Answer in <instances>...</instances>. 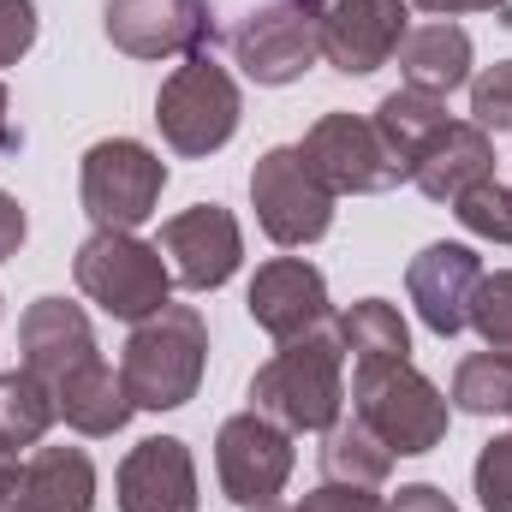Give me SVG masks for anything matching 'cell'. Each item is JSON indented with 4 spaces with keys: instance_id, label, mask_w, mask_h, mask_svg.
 <instances>
[{
    "instance_id": "1",
    "label": "cell",
    "mask_w": 512,
    "mask_h": 512,
    "mask_svg": "<svg viewBox=\"0 0 512 512\" xmlns=\"http://www.w3.org/2000/svg\"><path fill=\"white\" fill-rule=\"evenodd\" d=\"M251 411L274 417L286 435H328L346 411V346L328 328L286 340L251 376Z\"/></svg>"
},
{
    "instance_id": "2",
    "label": "cell",
    "mask_w": 512,
    "mask_h": 512,
    "mask_svg": "<svg viewBox=\"0 0 512 512\" xmlns=\"http://www.w3.org/2000/svg\"><path fill=\"white\" fill-rule=\"evenodd\" d=\"M209 370V322L197 304H161L137 322L120 352V382L137 411H179L197 399Z\"/></svg>"
},
{
    "instance_id": "3",
    "label": "cell",
    "mask_w": 512,
    "mask_h": 512,
    "mask_svg": "<svg viewBox=\"0 0 512 512\" xmlns=\"http://www.w3.org/2000/svg\"><path fill=\"white\" fill-rule=\"evenodd\" d=\"M352 417L382 441L393 459H423L447 441L453 399L429 382L411 358L399 364H358L352 370Z\"/></svg>"
},
{
    "instance_id": "4",
    "label": "cell",
    "mask_w": 512,
    "mask_h": 512,
    "mask_svg": "<svg viewBox=\"0 0 512 512\" xmlns=\"http://www.w3.org/2000/svg\"><path fill=\"white\" fill-rule=\"evenodd\" d=\"M245 120V96H239V78L227 66H215V54H191L179 60L161 90H155V126L161 143L185 161H209L215 149H227L239 137Z\"/></svg>"
},
{
    "instance_id": "5",
    "label": "cell",
    "mask_w": 512,
    "mask_h": 512,
    "mask_svg": "<svg viewBox=\"0 0 512 512\" xmlns=\"http://www.w3.org/2000/svg\"><path fill=\"white\" fill-rule=\"evenodd\" d=\"M72 280H78V292L96 304V310H108L114 322H149L161 304H173V268H167V256L161 245H143L137 233H108V227H96L78 256H72Z\"/></svg>"
},
{
    "instance_id": "6",
    "label": "cell",
    "mask_w": 512,
    "mask_h": 512,
    "mask_svg": "<svg viewBox=\"0 0 512 512\" xmlns=\"http://www.w3.org/2000/svg\"><path fill=\"white\" fill-rule=\"evenodd\" d=\"M161 191H167V161L137 143V137H102L84 149V167H78V203L96 227L108 233H137L155 209H161Z\"/></svg>"
},
{
    "instance_id": "7",
    "label": "cell",
    "mask_w": 512,
    "mask_h": 512,
    "mask_svg": "<svg viewBox=\"0 0 512 512\" xmlns=\"http://www.w3.org/2000/svg\"><path fill=\"white\" fill-rule=\"evenodd\" d=\"M334 191L304 167L298 143H280L268 149L262 161L251 167V209H256V227L280 245V251H304L316 239H328L334 227Z\"/></svg>"
},
{
    "instance_id": "8",
    "label": "cell",
    "mask_w": 512,
    "mask_h": 512,
    "mask_svg": "<svg viewBox=\"0 0 512 512\" xmlns=\"http://www.w3.org/2000/svg\"><path fill=\"white\" fill-rule=\"evenodd\" d=\"M310 24H316V48L334 72L346 78H370L399 54L405 30H411V6L405 0H292Z\"/></svg>"
},
{
    "instance_id": "9",
    "label": "cell",
    "mask_w": 512,
    "mask_h": 512,
    "mask_svg": "<svg viewBox=\"0 0 512 512\" xmlns=\"http://www.w3.org/2000/svg\"><path fill=\"white\" fill-rule=\"evenodd\" d=\"M298 155L334 197H376V191L405 185V167L387 155V143L364 114H322L304 131Z\"/></svg>"
},
{
    "instance_id": "10",
    "label": "cell",
    "mask_w": 512,
    "mask_h": 512,
    "mask_svg": "<svg viewBox=\"0 0 512 512\" xmlns=\"http://www.w3.org/2000/svg\"><path fill=\"white\" fill-rule=\"evenodd\" d=\"M102 30L131 60H191L221 36L209 0H108Z\"/></svg>"
},
{
    "instance_id": "11",
    "label": "cell",
    "mask_w": 512,
    "mask_h": 512,
    "mask_svg": "<svg viewBox=\"0 0 512 512\" xmlns=\"http://www.w3.org/2000/svg\"><path fill=\"white\" fill-rule=\"evenodd\" d=\"M292 459H298V453H292V435H286L274 417H262V411L227 417L221 435H215V477H221V495L245 512L280 501V489H286V477H292Z\"/></svg>"
},
{
    "instance_id": "12",
    "label": "cell",
    "mask_w": 512,
    "mask_h": 512,
    "mask_svg": "<svg viewBox=\"0 0 512 512\" xmlns=\"http://www.w3.org/2000/svg\"><path fill=\"white\" fill-rule=\"evenodd\" d=\"M155 245L173 268V286H185V292H221L245 262L239 215L221 209V203H191V209L167 215Z\"/></svg>"
},
{
    "instance_id": "13",
    "label": "cell",
    "mask_w": 512,
    "mask_h": 512,
    "mask_svg": "<svg viewBox=\"0 0 512 512\" xmlns=\"http://www.w3.org/2000/svg\"><path fill=\"white\" fill-rule=\"evenodd\" d=\"M233 60H239V72H245L251 84L286 90V84H298V78L322 60L316 24H310L292 0H268V6L245 12V24L233 30Z\"/></svg>"
},
{
    "instance_id": "14",
    "label": "cell",
    "mask_w": 512,
    "mask_h": 512,
    "mask_svg": "<svg viewBox=\"0 0 512 512\" xmlns=\"http://www.w3.org/2000/svg\"><path fill=\"white\" fill-rule=\"evenodd\" d=\"M245 310H251V322L274 340V346L304 340V334H316V328L334 322V310H328V280H322V268L304 262V256H268L251 274Z\"/></svg>"
},
{
    "instance_id": "15",
    "label": "cell",
    "mask_w": 512,
    "mask_h": 512,
    "mask_svg": "<svg viewBox=\"0 0 512 512\" xmlns=\"http://www.w3.org/2000/svg\"><path fill=\"white\" fill-rule=\"evenodd\" d=\"M0 512H96V459L84 447H30L0 471Z\"/></svg>"
},
{
    "instance_id": "16",
    "label": "cell",
    "mask_w": 512,
    "mask_h": 512,
    "mask_svg": "<svg viewBox=\"0 0 512 512\" xmlns=\"http://www.w3.org/2000/svg\"><path fill=\"white\" fill-rule=\"evenodd\" d=\"M477 286H483V256L471 251V245H447V239H441V245L417 251L411 268H405V292H411L423 328L441 334V340H453V334L471 328V298H477Z\"/></svg>"
},
{
    "instance_id": "17",
    "label": "cell",
    "mask_w": 512,
    "mask_h": 512,
    "mask_svg": "<svg viewBox=\"0 0 512 512\" xmlns=\"http://www.w3.org/2000/svg\"><path fill=\"white\" fill-rule=\"evenodd\" d=\"M120 512H197V459L179 435H149L120 459L114 477Z\"/></svg>"
},
{
    "instance_id": "18",
    "label": "cell",
    "mask_w": 512,
    "mask_h": 512,
    "mask_svg": "<svg viewBox=\"0 0 512 512\" xmlns=\"http://www.w3.org/2000/svg\"><path fill=\"white\" fill-rule=\"evenodd\" d=\"M18 358H24L18 370H30L36 382H48V393L66 382L78 364L102 358L84 304H72V298H36L24 310V322H18Z\"/></svg>"
},
{
    "instance_id": "19",
    "label": "cell",
    "mask_w": 512,
    "mask_h": 512,
    "mask_svg": "<svg viewBox=\"0 0 512 512\" xmlns=\"http://www.w3.org/2000/svg\"><path fill=\"white\" fill-rule=\"evenodd\" d=\"M495 173V143L477 120H447L423 143V155L411 161V185L429 197V203H453L465 185L489 179Z\"/></svg>"
},
{
    "instance_id": "20",
    "label": "cell",
    "mask_w": 512,
    "mask_h": 512,
    "mask_svg": "<svg viewBox=\"0 0 512 512\" xmlns=\"http://www.w3.org/2000/svg\"><path fill=\"white\" fill-rule=\"evenodd\" d=\"M393 60H399L405 90H423V96H441L447 102L459 84H471V30L453 24V18L411 24Z\"/></svg>"
},
{
    "instance_id": "21",
    "label": "cell",
    "mask_w": 512,
    "mask_h": 512,
    "mask_svg": "<svg viewBox=\"0 0 512 512\" xmlns=\"http://www.w3.org/2000/svg\"><path fill=\"white\" fill-rule=\"evenodd\" d=\"M54 411L66 417V429L102 441V435H120V429H126L137 405H131L120 370H114L108 358H90V364H78L66 382L54 387Z\"/></svg>"
},
{
    "instance_id": "22",
    "label": "cell",
    "mask_w": 512,
    "mask_h": 512,
    "mask_svg": "<svg viewBox=\"0 0 512 512\" xmlns=\"http://www.w3.org/2000/svg\"><path fill=\"white\" fill-rule=\"evenodd\" d=\"M334 334H340L352 370L358 364H399V358H411V328H405V316L387 298H358L352 310H340Z\"/></svg>"
},
{
    "instance_id": "23",
    "label": "cell",
    "mask_w": 512,
    "mask_h": 512,
    "mask_svg": "<svg viewBox=\"0 0 512 512\" xmlns=\"http://www.w3.org/2000/svg\"><path fill=\"white\" fill-rule=\"evenodd\" d=\"M370 126L387 143V155L405 167V179H411V161L423 155V143L447 126V102L423 96V90H393V96H382V108L370 114Z\"/></svg>"
},
{
    "instance_id": "24",
    "label": "cell",
    "mask_w": 512,
    "mask_h": 512,
    "mask_svg": "<svg viewBox=\"0 0 512 512\" xmlns=\"http://www.w3.org/2000/svg\"><path fill=\"white\" fill-rule=\"evenodd\" d=\"M387 471H393V453L358 423V417H340L328 435H322V483H358V489H382Z\"/></svg>"
},
{
    "instance_id": "25",
    "label": "cell",
    "mask_w": 512,
    "mask_h": 512,
    "mask_svg": "<svg viewBox=\"0 0 512 512\" xmlns=\"http://www.w3.org/2000/svg\"><path fill=\"white\" fill-rule=\"evenodd\" d=\"M54 393L48 382H36L30 370H6L0 376V435L12 447H42V435L54 429Z\"/></svg>"
},
{
    "instance_id": "26",
    "label": "cell",
    "mask_w": 512,
    "mask_h": 512,
    "mask_svg": "<svg viewBox=\"0 0 512 512\" xmlns=\"http://www.w3.org/2000/svg\"><path fill=\"white\" fill-rule=\"evenodd\" d=\"M453 405L465 417H501L512 411V358L501 352H471L459 370H453Z\"/></svg>"
},
{
    "instance_id": "27",
    "label": "cell",
    "mask_w": 512,
    "mask_h": 512,
    "mask_svg": "<svg viewBox=\"0 0 512 512\" xmlns=\"http://www.w3.org/2000/svg\"><path fill=\"white\" fill-rule=\"evenodd\" d=\"M453 215L471 239H489V245H512V185H501L495 173L465 185L453 197Z\"/></svg>"
},
{
    "instance_id": "28",
    "label": "cell",
    "mask_w": 512,
    "mask_h": 512,
    "mask_svg": "<svg viewBox=\"0 0 512 512\" xmlns=\"http://www.w3.org/2000/svg\"><path fill=\"white\" fill-rule=\"evenodd\" d=\"M471 328L483 334L489 352L512 358V268L483 274V286H477V298H471Z\"/></svg>"
},
{
    "instance_id": "29",
    "label": "cell",
    "mask_w": 512,
    "mask_h": 512,
    "mask_svg": "<svg viewBox=\"0 0 512 512\" xmlns=\"http://www.w3.org/2000/svg\"><path fill=\"white\" fill-rule=\"evenodd\" d=\"M471 120L483 131H512V60H495L471 78Z\"/></svg>"
},
{
    "instance_id": "30",
    "label": "cell",
    "mask_w": 512,
    "mask_h": 512,
    "mask_svg": "<svg viewBox=\"0 0 512 512\" xmlns=\"http://www.w3.org/2000/svg\"><path fill=\"white\" fill-rule=\"evenodd\" d=\"M471 483H477L483 512H512V435H495V441L477 453Z\"/></svg>"
},
{
    "instance_id": "31",
    "label": "cell",
    "mask_w": 512,
    "mask_h": 512,
    "mask_svg": "<svg viewBox=\"0 0 512 512\" xmlns=\"http://www.w3.org/2000/svg\"><path fill=\"white\" fill-rule=\"evenodd\" d=\"M36 30H42L36 0H0V66H18L36 48Z\"/></svg>"
},
{
    "instance_id": "32",
    "label": "cell",
    "mask_w": 512,
    "mask_h": 512,
    "mask_svg": "<svg viewBox=\"0 0 512 512\" xmlns=\"http://www.w3.org/2000/svg\"><path fill=\"white\" fill-rule=\"evenodd\" d=\"M292 512H387V501L376 489H358V483H322V489H310Z\"/></svg>"
},
{
    "instance_id": "33",
    "label": "cell",
    "mask_w": 512,
    "mask_h": 512,
    "mask_svg": "<svg viewBox=\"0 0 512 512\" xmlns=\"http://www.w3.org/2000/svg\"><path fill=\"white\" fill-rule=\"evenodd\" d=\"M429 18H459V12H495V24H512V0H405Z\"/></svg>"
},
{
    "instance_id": "34",
    "label": "cell",
    "mask_w": 512,
    "mask_h": 512,
    "mask_svg": "<svg viewBox=\"0 0 512 512\" xmlns=\"http://www.w3.org/2000/svg\"><path fill=\"white\" fill-rule=\"evenodd\" d=\"M387 512H459V507H453V495H441L435 483H405V489L387 501Z\"/></svg>"
},
{
    "instance_id": "35",
    "label": "cell",
    "mask_w": 512,
    "mask_h": 512,
    "mask_svg": "<svg viewBox=\"0 0 512 512\" xmlns=\"http://www.w3.org/2000/svg\"><path fill=\"white\" fill-rule=\"evenodd\" d=\"M24 233H30V215H24V203H18L12 191H0V262H6V256H18Z\"/></svg>"
},
{
    "instance_id": "36",
    "label": "cell",
    "mask_w": 512,
    "mask_h": 512,
    "mask_svg": "<svg viewBox=\"0 0 512 512\" xmlns=\"http://www.w3.org/2000/svg\"><path fill=\"white\" fill-rule=\"evenodd\" d=\"M18 149H24V126L12 120V96H6V84H0V161L18 155Z\"/></svg>"
},
{
    "instance_id": "37",
    "label": "cell",
    "mask_w": 512,
    "mask_h": 512,
    "mask_svg": "<svg viewBox=\"0 0 512 512\" xmlns=\"http://www.w3.org/2000/svg\"><path fill=\"white\" fill-rule=\"evenodd\" d=\"M6 465H18V447H12V441L0 435V471H6Z\"/></svg>"
},
{
    "instance_id": "38",
    "label": "cell",
    "mask_w": 512,
    "mask_h": 512,
    "mask_svg": "<svg viewBox=\"0 0 512 512\" xmlns=\"http://www.w3.org/2000/svg\"><path fill=\"white\" fill-rule=\"evenodd\" d=\"M251 512H280V507H251Z\"/></svg>"
}]
</instances>
